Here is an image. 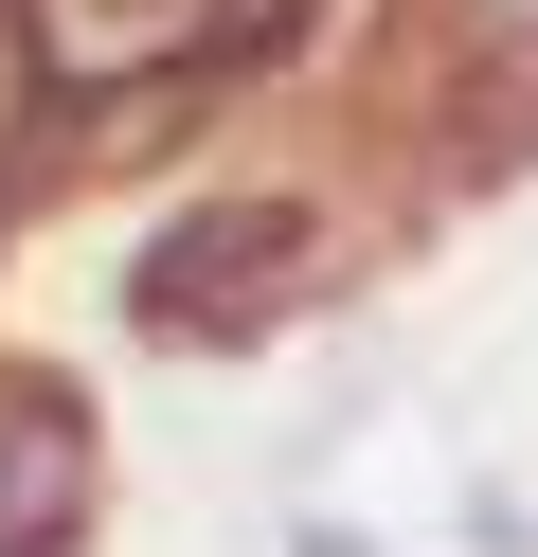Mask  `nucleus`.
I'll return each mask as SVG.
<instances>
[{
	"label": "nucleus",
	"mask_w": 538,
	"mask_h": 557,
	"mask_svg": "<svg viewBox=\"0 0 538 557\" xmlns=\"http://www.w3.org/2000/svg\"><path fill=\"white\" fill-rule=\"evenodd\" d=\"M72 485H90V432H72L54 377H18V396H0V540H54Z\"/></svg>",
	"instance_id": "obj_3"
},
{
	"label": "nucleus",
	"mask_w": 538,
	"mask_h": 557,
	"mask_svg": "<svg viewBox=\"0 0 538 557\" xmlns=\"http://www.w3.org/2000/svg\"><path fill=\"white\" fill-rule=\"evenodd\" d=\"M215 0H18V37L54 54V73H162V54H198Z\"/></svg>",
	"instance_id": "obj_2"
},
{
	"label": "nucleus",
	"mask_w": 538,
	"mask_h": 557,
	"mask_svg": "<svg viewBox=\"0 0 538 557\" xmlns=\"http://www.w3.org/2000/svg\"><path fill=\"white\" fill-rule=\"evenodd\" d=\"M449 18H466V54H502L521 109H538V0H449Z\"/></svg>",
	"instance_id": "obj_4"
},
{
	"label": "nucleus",
	"mask_w": 538,
	"mask_h": 557,
	"mask_svg": "<svg viewBox=\"0 0 538 557\" xmlns=\"http://www.w3.org/2000/svg\"><path fill=\"white\" fill-rule=\"evenodd\" d=\"M18 109H36V37H18V0H0V145H18Z\"/></svg>",
	"instance_id": "obj_5"
},
{
	"label": "nucleus",
	"mask_w": 538,
	"mask_h": 557,
	"mask_svg": "<svg viewBox=\"0 0 538 557\" xmlns=\"http://www.w3.org/2000/svg\"><path fill=\"white\" fill-rule=\"evenodd\" d=\"M305 270H323V234L287 216V198H215V216H179L162 252H143V324L162 342H251V324H287L305 306Z\"/></svg>",
	"instance_id": "obj_1"
}]
</instances>
